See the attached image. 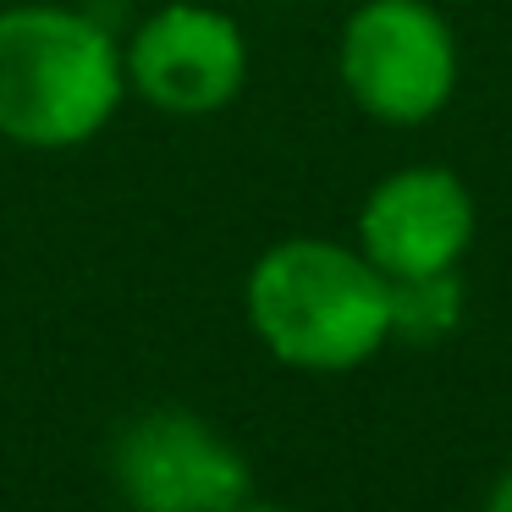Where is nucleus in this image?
Listing matches in <instances>:
<instances>
[{"instance_id": "obj_1", "label": "nucleus", "mask_w": 512, "mask_h": 512, "mask_svg": "<svg viewBox=\"0 0 512 512\" xmlns=\"http://www.w3.org/2000/svg\"><path fill=\"white\" fill-rule=\"evenodd\" d=\"M243 309L259 347L303 375H347L391 342V281L331 237L265 248L248 270Z\"/></svg>"}, {"instance_id": "obj_2", "label": "nucleus", "mask_w": 512, "mask_h": 512, "mask_svg": "<svg viewBox=\"0 0 512 512\" xmlns=\"http://www.w3.org/2000/svg\"><path fill=\"white\" fill-rule=\"evenodd\" d=\"M127 100L122 45L72 6L0 12V138L23 149H78Z\"/></svg>"}, {"instance_id": "obj_3", "label": "nucleus", "mask_w": 512, "mask_h": 512, "mask_svg": "<svg viewBox=\"0 0 512 512\" xmlns=\"http://www.w3.org/2000/svg\"><path fill=\"white\" fill-rule=\"evenodd\" d=\"M347 100L386 127H424L457 94V39L430 0H364L336 39Z\"/></svg>"}, {"instance_id": "obj_4", "label": "nucleus", "mask_w": 512, "mask_h": 512, "mask_svg": "<svg viewBox=\"0 0 512 512\" xmlns=\"http://www.w3.org/2000/svg\"><path fill=\"white\" fill-rule=\"evenodd\" d=\"M111 474L133 512H232L254 496L248 457L188 408H155L127 424Z\"/></svg>"}, {"instance_id": "obj_5", "label": "nucleus", "mask_w": 512, "mask_h": 512, "mask_svg": "<svg viewBox=\"0 0 512 512\" xmlns=\"http://www.w3.org/2000/svg\"><path fill=\"white\" fill-rule=\"evenodd\" d=\"M127 89L166 116H215L248 83V39L215 6L171 0L122 45Z\"/></svg>"}, {"instance_id": "obj_6", "label": "nucleus", "mask_w": 512, "mask_h": 512, "mask_svg": "<svg viewBox=\"0 0 512 512\" xmlns=\"http://www.w3.org/2000/svg\"><path fill=\"white\" fill-rule=\"evenodd\" d=\"M474 248V193L452 166H402L358 204V254L386 281L457 270Z\"/></svg>"}, {"instance_id": "obj_7", "label": "nucleus", "mask_w": 512, "mask_h": 512, "mask_svg": "<svg viewBox=\"0 0 512 512\" xmlns=\"http://www.w3.org/2000/svg\"><path fill=\"white\" fill-rule=\"evenodd\" d=\"M457 314H463L457 270L391 281V336H402V342H441V336L457 331Z\"/></svg>"}, {"instance_id": "obj_8", "label": "nucleus", "mask_w": 512, "mask_h": 512, "mask_svg": "<svg viewBox=\"0 0 512 512\" xmlns=\"http://www.w3.org/2000/svg\"><path fill=\"white\" fill-rule=\"evenodd\" d=\"M485 512H512V468L490 485V496H485Z\"/></svg>"}, {"instance_id": "obj_9", "label": "nucleus", "mask_w": 512, "mask_h": 512, "mask_svg": "<svg viewBox=\"0 0 512 512\" xmlns=\"http://www.w3.org/2000/svg\"><path fill=\"white\" fill-rule=\"evenodd\" d=\"M232 512H287V507H270V501H237Z\"/></svg>"}]
</instances>
